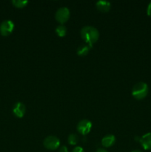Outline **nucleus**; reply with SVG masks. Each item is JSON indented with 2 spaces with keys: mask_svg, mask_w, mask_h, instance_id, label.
I'll list each match as a JSON object with an SVG mask.
<instances>
[{
  "mask_svg": "<svg viewBox=\"0 0 151 152\" xmlns=\"http://www.w3.org/2000/svg\"><path fill=\"white\" fill-rule=\"evenodd\" d=\"M148 86L144 82H140L135 85L132 89V95L138 100L144 99L148 94Z\"/></svg>",
  "mask_w": 151,
  "mask_h": 152,
  "instance_id": "nucleus-2",
  "label": "nucleus"
},
{
  "mask_svg": "<svg viewBox=\"0 0 151 152\" xmlns=\"http://www.w3.org/2000/svg\"><path fill=\"white\" fill-rule=\"evenodd\" d=\"M81 36L83 39L92 47V45L96 42L99 38V32L95 27L85 26L81 28Z\"/></svg>",
  "mask_w": 151,
  "mask_h": 152,
  "instance_id": "nucleus-1",
  "label": "nucleus"
},
{
  "mask_svg": "<svg viewBox=\"0 0 151 152\" xmlns=\"http://www.w3.org/2000/svg\"><path fill=\"white\" fill-rule=\"evenodd\" d=\"M110 2L105 0H99L96 2V7L102 12H107L110 9Z\"/></svg>",
  "mask_w": 151,
  "mask_h": 152,
  "instance_id": "nucleus-10",
  "label": "nucleus"
},
{
  "mask_svg": "<svg viewBox=\"0 0 151 152\" xmlns=\"http://www.w3.org/2000/svg\"><path fill=\"white\" fill-rule=\"evenodd\" d=\"M59 152H68V148H67L65 145H63V146H62L60 148H59Z\"/></svg>",
  "mask_w": 151,
  "mask_h": 152,
  "instance_id": "nucleus-17",
  "label": "nucleus"
},
{
  "mask_svg": "<svg viewBox=\"0 0 151 152\" xmlns=\"http://www.w3.org/2000/svg\"><path fill=\"white\" fill-rule=\"evenodd\" d=\"M139 141L144 149L151 150V132L144 134Z\"/></svg>",
  "mask_w": 151,
  "mask_h": 152,
  "instance_id": "nucleus-8",
  "label": "nucleus"
},
{
  "mask_svg": "<svg viewBox=\"0 0 151 152\" xmlns=\"http://www.w3.org/2000/svg\"><path fill=\"white\" fill-rule=\"evenodd\" d=\"M70 18V10L67 7H59L56 13V19L60 23H65Z\"/></svg>",
  "mask_w": 151,
  "mask_h": 152,
  "instance_id": "nucleus-5",
  "label": "nucleus"
},
{
  "mask_svg": "<svg viewBox=\"0 0 151 152\" xmlns=\"http://www.w3.org/2000/svg\"><path fill=\"white\" fill-rule=\"evenodd\" d=\"M25 111H26V108L22 102H16L13 108V114L19 118H22L24 117Z\"/></svg>",
  "mask_w": 151,
  "mask_h": 152,
  "instance_id": "nucleus-7",
  "label": "nucleus"
},
{
  "mask_svg": "<svg viewBox=\"0 0 151 152\" xmlns=\"http://www.w3.org/2000/svg\"><path fill=\"white\" fill-rule=\"evenodd\" d=\"M78 136L75 134H70L68 136V142H69L70 145H76V144L78 142Z\"/></svg>",
  "mask_w": 151,
  "mask_h": 152,
  "instance_id": "nucleus-14",
  "label": "nucleus"
},
{
  "mask_svg": "<svg viewBox=\"0 0 151 152\" xmlns=\"http://www.w3.org/2000/svg\"><path fill=\"white\" fill-rule=\"evenodd\" d=\"M43 144L47 149L54 151L59 147L60 140L59 138L55 136H48L44 140Z\"/></svg>",
  "mask_w": 151,
  "mask_h": 152,
  "instance_id": "nucleus-3",
  "label": "nucleus"
},
{
  "mask_svg": "<svg viewBox=\"0 0 151 152\" xmlns=\"http://www.w3.org/2000/svg\"><path fill=\"white\" fill-rule=\"evenodd\" d=\"M90 48L88 45H80L79 47L77 49V53L78 55L81 56H86L87 53H89V50H90Z\"/></svg>",
  "mask_w": 151,
  "mask_h": 152,
  "instance_id": "nucleus-11",
  "label": "nucleus"
},
{
  "mask_svg": "<svg viewBox=\"0 0 151 152\" xmlns=\"http://www.w3.org/2000/svg\"><path fill=\"white\" fill-rule=\"evenodd\" d=\"M56 33L57 34L58 36H59V37H65V36L66 35V33H67L66 27L63 25H59L58 27H56Z\"/></svg>",
  "mask_w": 151,
  "mask_h": 152,
  "instance_id": "nucleus-12",
  "label": "nucleus"
},
{
  "mask_svg": "<svg viewBox=\"0 0 151 152\" xmlns=\"http://www.w3.org/2000/svg\"><path fill=\"white\" fill-rule=\"evenodd\" d=\"M14 29V23L11 20H4L0 24V34L4 37L9 36Z\"/></svg>",
  "mask_w": 151,
  "mask_h": 152,
  "instance_id": "nucleus-4",
  "label": "nucleus"
},
{
  "mask_svg": "<svg viewBox=\"0 0 151 152\" xmlns=\"http://www.w3.org/2000/svg\"><path fill=\"white\" fill-rule=\"evenodd\" d=\"M72 152H84V149H83V148H81V147L76 146L75 148L73 149Z\"/></svg>",
  "mask_w": 151,
  "mask_h": 152,
  "instance_id": "nucleus-15",
  "label": "nucleus"
},
{
  "mask_svg": "<svg viewBox=\"0 0 151 152\" xmlns=\"http://www.w3.org/2000/svg\"><path fill=\"white\" fill-rule=\"evenodd\" d=\"M147 13L148 16L151 17V1L148 4L147 8Z\"/></svg>",
  "mask_w": 151,
  "mask_h": 152,
  "instance_id": "nucleus-16",
  "label": "nucleus"
},
{
  "mask_svg": "<svg viewBox=\"0 0 151 152\" xmlns=\"http://www.w3.org/2000/svg\"><path fill=\"white\" fill-rule=\"evenodd\" d=\"M12 3L15 7L22 8V7L26 6V4L28 3V1H27V0H13Z\"/></svg>",
  "mask_w": 151,
  "mask_h": 152,
  "instance_id": "nucleus-13",
  "label": "nucleus"
},
{
  "mask_svg": "<svg viewBox=\"0 0 151 152\" xmlns=\"http://www.w3.org/2000/svg\"><path fill=\"white\" fill-rule=\"evenodd\" d=\"M96 152H108L107 150L103 149V148H99Z\"/></svg>",
  "mask_w": 151,
  "mask_h": 152,
  "instance_id": "nucleus-18",
  "label": "nucleus"
},
{
  "mask_svg": "<svg viewBox=\"0 0 151 152\" xmlns=\"http://www.w3.org/2000/svg\"><path fill=\"white\" fill-rule=\"evenodd\" d=\"M92 128V123L88 120H81L77 125V131L82 135H86L90 132Z\"/></svg>",
  "mask_w": 151,
  "mask_h": 152,
  "instance_id": "nucleus-6",
  "label": "nucleus"
},
{
  "mask_svg": "<svg viewBox=\"0 0 151 152\" xmlns=\"http://www.w3.org/2000/svg\"><path fill=\"white\" fill-rule=\"evenodd\" d=\"M132 152H142V151H139V150H135V151H133Z\"/></svg>",
  "mask_w": 151,
  "mask_h": 152,
  "instance_id": "nucleus-19",
  "label": "nucleus"
},
{
  "mask_svg": "<svg viewBox=\"0 0 151 152\" xmlns=\"http://www.w3.org/2000/svg\"><path fill=\"white\" fill-rule=\"evenodd\" d=\"M115 142V137L113 134H108L104 137L102 140V144L105 148H109L114 145Z\"/></svg>",
  "mask_w": 151,
  "mask_h": 152,
  "instance_id": "nucleus-9",
  "label": "nucleus"
}]
</instances>
